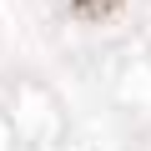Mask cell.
I'll list each match as a JSON object with an SVG mask.
<instances>
[{
  "mask_svg": "<svg viewBox=\"0 0 151 151\" xmlns=\"http://www.w3.org/2000/svg\"><path fill=\"white\" fill-rule=\"evenodd\" d=\"M70 10L81 20H91V25H106V20H116L126 10V0H70Z\"/></svg>",
  "mask_w": 151,
  "mask_h": 151,
  "instance_id": "1",
  "label": "cell"
}]
</instances>
